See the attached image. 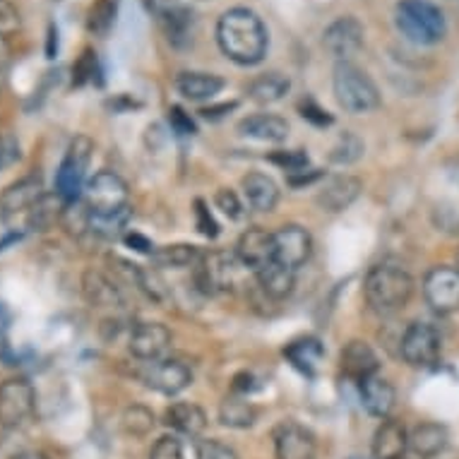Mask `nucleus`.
Instances as JSON below:
<instances>
[{"mask_svg": "<svg viewBox=\"0 0 459 459\" xmlns=\"http://www.w3.org/2000/svg\"><path fill=\"white\" fill-rule=\"evenodd\" d=\"M13 459H48V457H46V455H41V452L30 450V452H20V455H15Z\"/></svg>", "mask_w": 459, "mask_h": 459, "instance_id": "obj_53", "label": "nucleus"}, {"mask_svg": "<svg viewBox=\"0 0 459 459\" xmlns=\"http://www.w3.org/2000/svg\"><path fill=\"white\" fill-rule=\"evenodd\" d=\"M423 299L437 316H452L459 310V270L437 264L423 277Z\"/></svg>", "mask_w": 459, "mask_h": 459, "instance_id": "obj_9", "label": "nucleus"}, {"mask_svg": "<svg viewBox=\"0 0 459 459\" xmlns=\"http://www.w3.org/2000/svg\"><path fill=\"white\" fill-rule=\"evenodd\" d=\"M277 459H316V436L296 421H281L272 433Z\"/></svg>", "mask_w": 459, "mask_h": 459, "instance_id": "obj_15", "label": "nucleus"}, {"mask_svg": "<svg viewBox=\"0 0 459 459\" xmlns=\"http://www.w3.org/2000/svg\"><path fill=\"white\" fill-rule=\"evenodd\" d=\"M457 270H459V253H457Z\"/></svg>", "mask_w": 459, "mask_h": 459, "instance_id": "obj_56", "label": "nucleus"}, {"mask_svg": "<svg viewBox=\"0 0 459 459\" xmlns=\"http://www.w3.org/2000/svg\"><path fill=\"white\" fill-rule=\"evenodd\" d=\"M339 363H342V373L356 380V383L376 376L377 368H380V361H377V354L373 351V347L361 342V339H354V342H349L347 347L342 349Z\"/></svg>", "mask_w": 459, "mask_h": 459, "instance_id": "obj_22", "label": "nucleus"}, {"mask_svg": "<svg viewBox=\"0 0 459 459\" xmlns=\"http://www.w3.org/2000/svg\"><path fill=\"white\" fill-rule=\"evenodd\" d=\"M37 394L27 377H8L0 385V426L17 429L34 414Z\"/></svg>", "mask_w": 459, "mask_h": 459, "instance_id": "obj_10", "label": "nucleus"}, {"mask_svg": "<svg viewBox=\"0 0 459 459\" xmlns=\"http://www.w3.org/2000/svg\"><path fill=\"white\" fill-rule=\"evenodd\" d=\"M332 91L339 108L351 116H363L380 108V90L366 70L354 63H337L332 73Z\"/></svg>", "mask_w": 459, "mask_h": 459, "instance_id": "obj_4", "label": "nucleus"}, {"mask_svg": "<svg viewBox=\"0 0 459 459\" xmlns=\"http://www.w3.org/2000/svg\"><path fill=\"white\" fill-rule=\"evenodd\" d=\"M363 150H366V144H363L361 137L356 135V133H349V130H344V133L339 135L337 144L332 147L330 161L337 166L356 164V161L363 157Z\"/></svg>", "mask_w": 459, "mask_h": 459, "instance_id": "obj_36", "label": "nucleus"}, {"mask_svg": "<svg viewBox=\"0 0 459 459\" xmlns=\"http://www.w3.org/2000/svg\"><path fill=\"white\" fill-rule=\"evenodd\" d=\"M143 383L161 394H178L193 383V370L178 359H159V361L144 363Z\"/></svg>", "mask_w": 459, "mask_h": 459, "instance_id": "obj_13", "label": "nucleus"}, {"mask_svg": "<svg viewBox=\"0 0 459 459\" xmlns=\"http://www.w3.org/2000/svg\"><path fill=\"white\" fill-rule=\"evenodd\" d=\"M8 241V217L0 212V246H5Z\"/></svg>", "mask_w": 459, "mask_h": 459, "instance_id": "obj_51", "label": "nucleus"}, {"mask_svg": "<svg viewBox=\"0 0 459 459\" xmlns=\"http://www.w3.org/2000/svg\"><path fill=\"white\" fill-rule=\"evenodd\" d=\"M99 73H101V70H99L97 53L91 51V48H84L82 56H80L75 61V65H73V84H75V87H84L87 82H94V77H97Z\"/></svg>", "mask_w": 459, "mask_h": 459, "instance_id": "obj_38", "label": "nucleus"}, {"mask_svg": "<svg viewBox=\"0 0 459 459\" xmlns=\"http://www.w3.org/2000/svg\"><path fill=\"white\" fill-rule=\"evenodd\" d=\"M82 294L91 308H121L123 294L116 281L97 270H87L82 274Z\"/></svg>", "mask_w": 459, "mask_h": 459, "instance_id": "obj_24", "label": "nucleus"}, {"mask_svg": "<svg viewBox=\"0 0 459 459\" xmlns=\"http://www.w3.org/2000/svg\"><path fill=\"white\" fill-rule=\"evenodd\" d=\"M414 294V279L404 267L380 263L370 267L363 281V299L377 316H392L409 303Z\"/></svg>", "mask_w": 459, "mask_h": 459, "instance_id": "obj_2", "label": "nucleus"}, {"mask_svg": "<svg viewBox=\"0 0 459 459\" xmlns=\"http://www.w3.org/2000/svg\"><path fill=\"white\" fill-rule=\"evenodd\" d=\"M238 272V260L226 250H210L195 264V281L204 294H219L231 289Z\"/></svg>", "mask_w": 459, "mask_h": 459, "instance_id": "obj_12", "label": "nucleus"}, {"mask_svg": "<svg viewBox=\"0 0 459 459\" xmlns=\"http://www.w3.org/2000/svg\"><path fill=\"white\" fill-rule=\"evenodd\" d=\"M399 459H421V457H416L414 452H411V455H409V452H407V455H404V457H399Z\"/></svg>", "mask_w": 459, "mask_h": 459, "instance_id": "obj_54", "label": "nucleus"}, {"mask_svg": "<svg viewBox=\"0 0 459 459\" xmlns=\"http://www.w3.org/2000/svg\"><path fill=\"white\" fill-rule=\"evenodd\" d=\"M361 190H363V186H361V181L356 178V176L339 174V176H332V178H327V181L320 186L316 200L323 212L339 214V212L349 210V207H351V204L359 200Z\"/></svg>", "mask_w": 459, "mask_h": 459, "instance_id": "obj_18", "label": "nucleus"}, {"mask_svg": "<svg viewBox=\"0 0 459 459\" xmlns=\"http://www.w3.org/2000/svg\"><path fill=\"white\" fill-rule=\"evenodd\" d=\"M267 159H270L274 166H279V169H284L286 174H296V171H303V169H308L310 166L308 154L303 150H277L272 152Z\"/></svg>", "mask_w": 459, "mask_h": 459, "instance_id": "obj_39", "label": "nucleus"}, {"mask_svg": "<svg viewBox=\"0 0 459 459\" xmlns=\"http://www.w3.org/2000/svg\"><path fill=\"white\" fill-rule=\"evenodd\" d=\"M118 5H121V0H94L87 13V30L94 37H108V31L113 30L116 17H118Z\"/></svg>", "mask_w": 459, "mask_h": 459, "instance_id": "obj_35", "label": "nucleus"}, {"mask_svg": "<svg viewBox=\"0 0 459 459\" xmlns=\"http://www.w3.org/2000/svg\"><path fill=\"white\" fill-rule=\"evenodd\" d=\"M238 133L243 137L257 140V143H284L289 137V123L274 113H255L238 123Z\"/></svg>", "mask_w": 459, "mask_h": 459, "instance_id": "obj_23", "label": "nucleus"}, {"mask_svg": "<svg viewBox=\"0 0 459 459\" xmlns=\"http://www.w3.org/2000/svg\"><path fill=\"white\" fill-rule=\"evenodd\" d=\"M204 253L197 246H190V243H174V246H161V248L154 250L152 260L159 264V267H195L200 263V257Z\"/></svg>", "mask_w": 459, "mask_h": 459, "instance_id": "obj_34", "label": "nucleus"}, {"mask_svg": "<svg viewBox=\"0 0 459 459\" xmlns=\"http://www.w3.org/2000/svg\"><path fill=\"white\" fill-rule=\"evenodd\" d=\"M123 243L133 248L135 253H143V255H154V243L147 238V236L137 234V231H128V234H123Z\"/></svg>", "mask_w": 459, "mask_h": 459, "instance_id": "obj_47", "label": "nucleus"}, {"mask_svg": "<svg viewBox=\"0 0 459 459\" xmlns=\"http://www.w3.org/2000/svg\"><path fill=\"white\" fill-rule=\"evenodd\" d=\"M394 24L399 34L416 46H436L447 34L443 10L430 0H399L394 8Z\"/></svg>", "mask_w": 459, "mask_h": 459, "instance_id": "obj_3", "label": "nucleus"}, {"mask_svg": "<svg viewBox=\"0 0 459 459\" xmlns=\"http://www.w3.org/2000/svg\"><path fill=\"white\" fill-rule=\"evenodd\" d=\"M20 27H22L20 10L10 0H0V39L13 37L20 31Z\"/></svg>", "mask_w": 459, "mask_h": 459, "instance_id": "obj_42", "label": "nucleus"}, {"mask_svg": "<svg viewBox=\"0 0 459 459\" xmlns=\"http://www.w3.org/2000/svg\"><path fill=\"white\" fill-rule=\"evenodd\" d=\"M291 267H286L281 263H270L267 267H263L257 274V284L263 289L264 296H270L272 301H281L286 296L294 291V284H296V277Z\"/></svg>", "mask_w": 459, "mask_h": 459, "instance_id": "obj_30", "label": "nucleus"}, {"mask_svg": "<svg viewBox=\"0 0 459 459\" xmlns=\"http://www.w3.org/2000/svg\"><path fill=\"white\" fill-rule=\"evenodd\" d=\"M0 147H3V140H0Z\"/></svg>", "mask_w": 459, "mask_h": 459, "instance_id": "obj_57", "label": "nucleus"}, {"mask_svg": "<svg viewBox=\"0 0 459 459\" xmlns=\"http://www.w3.org/2000/svg\"><path fill=\"white\" fill-rule=\"evenodd\" d=\"M317 178H323V171L320 169H303V171H296V174H289V186H294V188H303V186H310V183H316Z\"/></svg>", "mask_w": 459, "mask_h": 459, "instance_id": "obj_48", "label": "nucleus"}, {"mask_svg": "<svg viewBox=\"0 0 459 459\" xmlns=\"http://www.w3.org/2000/svg\"><path fill=\"white\" fill-rule=\"evenodd\" d=\"M63 210H65V200H63L58 193H46L41 200H39L30 212H27V224L34 231H48L51 226H56L61 221Z\"/></svg>", "mask_w": 459, "mask_h": 459, "instance_id": "obj_33", "label": "nucleus"}, {"mask_svg": "<svg viewBox=\"0 0 459 459\" xmlns=\"http://www.w3.org/2000/svg\"><path fill=\"white\" fill-rule=\"evenodd\" d=\"M53 3H58V0H53Z\"/></svg>", "mask_w": 459, "mask_h": 459, "instance_id": "obj_58", "label": "nucleus"}, {"mask_svg": "<svg viewBox=\"0 0 459 459\" xmlns=\"http://www.w3.org/2000/svg\"><path fill=\"white\" fill-rule=\"evenodd\" d=\"M150 15L164 31L166 41L176 48H188L195 34V13L186 0H144Z\"/></svg>", "mask_w": 459, "mask_h": 459, "instance_id": "obj_6", "label": "nucleus"}, {"mask_svg": "<svg viewBox=\"0 0 459 459\" xmlns=\"http://www.w3.org/2000/svg\"><path fill=\"white\" fill-rule=\"evenodd\" d=\"M274 248H277V263L299 270L301 264L308 263L313 253V238L299 224H284L274 231Z\"/></svg>", "mask_w": 459, "mask_h": 459, "instance_id": "obj_17", "label": "nucleus"}, {"mask_svg": "<svg viewBox=\"0 0 459 459\" xmlns=\"http://www.w3.org/2000/svg\"><path fill=\"white\" fill-rule=\"evenodd\" d=\"M219 421L236 430L250 429V426L257 421V409L253 407V402H248L246 394H236V392H231V394L219 404Z\"/></svg>", "mask_w": 459, "mask_h": 459, "instance_id": "obj_32", "label": "nucleus"}, {"mask_svg": "<svg viewBox=\"0 0 459 459\" xmlns=\"http://www.w3.org/2000/svg\"><path fill=\"white\" fill-rule=\"evenodd\" d=\"M443 351V339L440 332L430 323H411L399 337V356L411 366V368H430L436 366Z\"/></svg>", "mask_w": 459, "mask_h": 459, "instance_id": "obj_7", "label": "nucleus"}, {"mask_svg": "<svg viewBox=\"0 0 459 459\" xmlns=\"http://www.w3.org/2000/svg\"><path fill=\"white\" fill-rule=\"evenodd\" d=\"M94 143L87 135H77L65 150L58 174H56V193L65 200H80L82 197L84 183H87V169H90Z\"/></svg>", "mask_w": 459, "mask_h": 459, "instance_id": "obj_5", "label": "nucleus"}, {"mask_svg": "<svg viewBox=\"0 0 459 459\" xmlns=\"http://www.w3.org/2000/svg\"><path fill=\"white\" fill-rule=\"evenodd\" d=\"M241 188L243 197H246V203H248L250 210L272 212L277 207L279 188L270 176L260 174V171H253V174L243 176Z\"/></svg>", "mask_w": 459, "mask_h": 459, "instance_id": "obj_28", "label": "nucleus"}, {"mask_svg": "<svg viewBox=\"0 0 459 459\" xmlns=\"http://www.w3.org/2000/svg\"><path fill=\"white\" fill-rule=\"evenodd\" d=\"M359 392H361V402L366 411L376 419H390L392 409L397 404V392L392 387L390 380H385L383 376H370L359 383Z\"/></svg>", "mask_w": 459, "mask_h": 459, "instance_id": "obj_20", "label": "nucleus"}, {"mask_svg": "<svg viewBox=\"0 0 459 459\" xmlns=\"http://www.w3.org/2000/svg\"><path fill=\"white\" fill-rule=\"evenodd\" d=\"M121 426L133 437L150 436L152 429H154V414H152V409L143 407V404H133L123 411Z\"/></svg>", "mask_w": 459, "mask_h": 459, "instance_id": "obj_37", "label": "nucleus"}, {"mask_svg": "<svg viewBox=\"0 0 459 459\" xmlns=\"http://www.w3.org/2000/svg\"><path fill=\"white\" fill-rule=\"evenodd\" d=\"M238 106V101H229V104H217V106H207V108H203V118H207V121H219V118H224L226 113H231Z\"/></svg>", "mask_w": 459, "mask_h": 459, "instance_id": "obj_49", "label": "nucleus"}, {"mask_svg": "<svg viewBox=\"0 0 459 459\" xmlns=\"http://www.w3.org/2000/svg\"><path fill=\"white\" fill-rule=\"evenodd\" d=\"M195 226L197 231L203 236H207V238H217L219 236L217 219H214V214L207 210V204H204L203 200H195Z\"/></svg>", "mask_w": 459, "mask_h": 459, "instance_id": "obj_46", "label": "nucleus"}, {"mask_svg": "<svg viewBox=\"0 0 459 459\" xmlns=\"http://www.w3.org/2000/svg\"><path fill=\"white\" fill-rule=\"evenodd\" d=\"M236 260L243 267H250L253 272H260L270 263L277 260V248H274V234L264 229H248L243 231L238 243H236Z\"/></svg>", "mask_w": 459, "mask_h": 459, "instance_id": "obj_16", "label": "nucleus"}, {"mask_svg": "<svg viewBox=\"0 0 459 459\" xmlns=\"http://www.w3.org/2000/svg\"><path fill=\"white\" fill-rule=\"evenodd\" d=\"M128 183L113 171H99L84 183L82 200L91 214H116L128 210Z\"/></svg>", "mask_w": 459, "mask_h": 459, "instance_id": "obj_8", "label": "nucleus"}, {"mask_svg": "<svg viewBox=\"0 0 459 459\" xmlns=\"http://www.w3.org/2000/svg\"><path fill=\"white\" fill-rule=\"evenodd\" d=\"M58 56V27L56 22H48V31H46V58L53 61Z\"/></svg>", "mask_w": 459, "mask_h": 459, "instance_id": "obj_50", "label": "nucleus"}, {"mask_svg": "<svg viewBox=\"0 0 459 459\" xmlns=\"http://www.w3.org/2000/svg\"><path fill=\"white\" fill-rule=\"evenodd\" d=\"M291 90V80L284 75V73H277V70H272V73H263V75H257L255 80H250L248 84V97L255 101V104H277L281 99L289 94Z\"/></svg>", "mask_w": 459, "mask_h": 459, "instance_id": "obj_31", "label": "nucleus"}, {"mask_svg": "<svg viewBox=\"0 0 459 459\" xmlns=\"http://www.w3.org/2000/svg\"><path fill=\"white\" fill-rule=\"evenodd\" d=\"M186 3H207V0H186Z\"/></svg>", "mask_w": 459, "mask_h": 459, "instance_id": "obj_55", "label": "nucleus"}, {"mask_svg": "<svg viewBox=\"0 0 459 459\" xmlns=\"http://www.w3.org/2000/svg\"><path fill=\"white\" fill-rule=\"evenodd\" d=\"M195 457L197 459H238L236 450L231 445L221 443V440H197L195 443Z\"/></svg>", "mask_w": 459, "mask_h": 459, "instance_id": "obj_41", "label": "nucleus"}, {"mask_svg": "<svg viewBox=\"0 0 459 459\" xmlns=\"http://www.w3.org/2000/svg\"><path fill=\"white\" fill-rule=\"evenodd\" d=\"M224 77L214 73H200V70H186L176 77V90L190 101H207L214 99L219 91L224 90Z\"/></svg>", "mask_w": 459, "mask_h": 459, "instance_id": "obj_25", "label": "nucleus"}, {"mask_svg": "<svg viewBox=\"0 0 459 459\" xmlns=\"http://www.w3.org/2000/svg\"><path fill=\"white\" fill-rule=\"evenodd\" d=\"M409 452V433L397 419H383L373 436V459H399Z\"/></svg>", "mask_w": 459, "mask_h": 459, "instance_id": "obj_21", "label": "nucleus"}, {"mask_svg": "<svg viewBox=\"0 0 459 459\" xmlns=\"http://www.w3.org/2000/svg\"><path fill=\"white\" fill-rule=\"evenodd\" d=\"M171 332L161 323H140L130 330L128 349L130 354L140 361L150 363L166 359V351L171 347Z\"/></svg>", "mask_w": 459, "mask_h": 459, "instance_id": "obj_14", "label": "nucleus"}, {"mask_svg": "<svg viewBox=\"0 0 459 459\" xmlns=\"http://www.w3.org/2000/svg\"><path fill=\"white\" fill-rule=\"evenodd\" d=\"M354 459H359V457H354Z\"/></svg>", "mask_w": 459, "mask_h": 459, "instance_id": "obj_59", "label": "nucleus"}, {"mask_svg": "<svg viewBox=\"0 0 459 459\" xmlns=\"http://www.w3.org/2000/svg\"><path fill=\"white\" fill-rule=\"evenodd\" d=\"M363 24L354 15H342L325 27L323 48L337 63H351V58L363 48Z\"/></svg>", "mask_w": 459, "mask_h": 459, "instance_id": "obj_11", "label": "nucleus"}, {"mask_svg": "<svg viewBox=\"0 0 459 459\" xmlns=\"http://www.w3.org/2000/svg\"><path fill=\"white\" fill-rule=\"evenodd\" d=\"M166 118H169V126H171V130H174V133H178V135L188 137V135H195L197 133V126H195V121H193V116H190L186 108H181V106H171Z\"/></svg>", "mask_w": 459, "mask_h": 459, "instance_id": "obj_44", "label": "nucleus"}, {"mask_svg": "<svg viewBox=\"0 0 459 459\" xmlns=\"http://www.w3.org/2000/svg\"><path fill=\"white\" fill-rule=\"evenodd\" d=\"M8 323H10L8 310L0 306V337H3V334H5V330H8Z\"/></svg>", "mask_w": 459, "mask_h": 459, "instance_id": "obj_52", "label": "nucleus"}, {"mask_svg": "<svg viewBox=\"0 0 459 459\" xmlns=\"http://www.w3.org/2000/svg\"><path fill=\"white\" fill-rule=\"evenodd\" d=\"M150 459H186L181 440H176V437L171 436L159 437L157 443H154V447H152Z\"/></svg>", "mask_w": 459, "mask_h": 459, "instance_id": "obj_45", "label": "nucleus"}, {"mask_svg": "<svg viewBox=\"0 0 459 459\" xmlns=\"http://www.w3.org/2000/svg\"><path fill=\"white\" fill-rule=\"evenodd\" d=\"M299 113H301L303 121H308L310 126H316V128H330L334 118H332V113H327L323 106L317 104L316 99H301L299 101Z\"/></svg>", "mask_w": 459, "mask_h": 459, "instance_id": "obj_40", "label": "nucleus"}, {"mask_svg": "<svg viewBox=\"0 0 459 459\" xmlns=\"http://www.w3.org/2000/svg\"><path fill=\"white\" fill-rule=\"evenodd\" d=\"M214 204L221 210V214H226L229 219H234V221H238V219L243 217L241 197L236 195L231 188H219L217 195H214Z\"/></svg>", "mask_w": 459, "mask_h": 459, "instance_id": "obj_43", "label": "nucleus"}, {"mask_svg": "<svg viewBox=\"0 0 459 459\" xmlns=\"http://www.w3.org/2000/svg\"><path fill=\"white\" fill-rule=\"evenodd\" d=\"M217 44L229 61L250 68L264 61L270 34L255 10L231 8L217 20Z\"/></svg>", "mask_w": 459, "mask_h": 459, "instance_id": "obj_1", "label": "nucleus"}, {"mask_svg": "<svg viewBox=\"0 0 459 459\" xmlns=\"http://www.w3.org/2000/svg\"><path fill=\"white\" fill-rule=\"evenodd\" d=\"M164 419L166 426H171L174 430L190 437H197L207 429V414L193 402H176L166 409Z\"/></svg>", "mask_w": 459, "mask_h": 459, "instance_id": "obj_29", "label": "nucleus"}, {"mask_svg": "<svg viewBox=\"0 0 459 459\" xmlns=\"http://www.w3.org/2000/svg\"><path fill=\"white\" fill-rule=\"evenodd\" d=\"M44 183L37 174L24 176L20 181L10 183L8 188L0 195V212L5 217H15L20 212H30L34 204L44 197Z\"/></svg>", "mask_w": 459, "mask_h": 459, "instance_id": "obj_19", "label": "nucleus"}, {"mask_svg": "<svg viewBox=\"0 0 459 459\" xmlns=\"http://www.w3.org/2000/svg\"><path fill=\"white\" fill-rule=\"evenodd\" d=\"M447 443H450V433L443 423H421L409 433V450L421 459L437 457L447 447Z\"/></svg>", "mask_w": 459, "mask_h": 459, "instance_id": "obj_27", "label": "nucleus"}, {"mask_svg": "<svg viewBox=\"0 0 459 459\" xmlns=\"http://www.w3.org/2000/svg\"><path fill=\"white\" fill-rule=\"evenodd\" d=\"M284 356L303 376H316L325 359V347L317 337H299L286 344Z\"/></svg>", "mask_w": 459, "mask_h": 459, "instance_id": "obj_26", "label": "nucleus"}]
</instances>
